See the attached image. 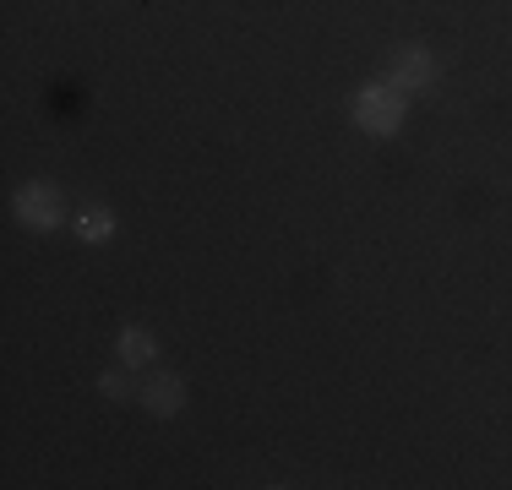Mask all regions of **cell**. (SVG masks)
<instances>
[{
	"instance_id": "obj_6",
	"label": "cell",
	"mask_w": 512,
	"mask_h": 490,
	"mask_svg": "<svg viewBox=\"0 0 512 490\" xmlns=\"http://www.w3.org/2000/svg\"><path fill=\"white\" fill-rule=\"evenodd\" d=\"M77 235L88 245H104L109 235H115V213H109V207H88V213H77Z\"/></svg>"
},
{
	"instance_id": "obj_5",
	"label": "cell",
	"mask_w": 512,
	"mask_h": 490,
	"mask_svg": "<svg viewBox=\"0 0 512 490\" xmlns=\"http://www.w3.org/2000/svg\"><path fill=\"white\" fill-rule=\"evenodd\" d=\"M115 354H120V365H126V371H142V365L158 360V338L148 333V327H126L120 343H115Z\"/></svg>"
},
{
	"instance_id": "obj_3",
	"label": "cell",
	"mask_w": 512,
	"mask_h": 490,
	"mask_svg": "<svg viewBox=\"0 0 512 490\" xmlns=\"http://www.w3.org/2000/svg\"><path fill=\"white\" fill-rule=\"evenodd\" d=\"M431 82H436V60L425 49H398L393 66H387V88H398V93H420Z\"/></svg>"
},
{
	"instance_id": "obj_7",
	"label": "cell",
	"mask_w": 512,
	"mask_h": 490,
	"mask_svg": "<svg viewBox=\"0 0 512 490\" xmlns=\"http://www.w3.org/2000/svg\"><path fill=\"white\" fill-rule=\"evenodd\" d=\"M99 387H104V398H131L126 371H104V376H99Z\"/></svg>"
},
{
	"instance_id": "obj_2",
	"label": "cell",
	"mask_w": 512,
	"mask_h": 490,
	"mask_svg": "<svg viewBox=\"0 0 512 490\" xmlns=\"http://www.w3.org/2000/svg\"><path fill=\"white\" fill-rule=\"evenodd\" d=\"M11 207H17V218H22L28 229H55L60 218H66V207H60V191H55V186H22Z\"/></svg>"
},
{
	"instance_id": "obj_4",
	"label": "cell",
	"mask_w": 512,
	"mask_h": 490,
	"mask_svg": "<svg viewBox=\"0 0 512 490\" xmlns=\"http://www.w3.org/2000/svg\"><path fill=\"white\" fill-rule=\"evenodd\" d=\"M142 403H148V414H180L186 409V382L180 376H153L148 387H142Z\"/></svg>"
},
{
	"instance_id": "obj_1",
	"label": "cell",
	"mask_w": 512,
	"mask_h": 490,
	"mask_svg": "<svg viewBox=\"0 0 512 490\" xmlns=\"http://www.w3.org/2000/svg\"><path fill=\"white\" fill-rule=\"evenodd\" d=\"M355 126L371 137H393L404 126V93L398 88H360L355 93Z\"/></svg>"
}]
</instances>
